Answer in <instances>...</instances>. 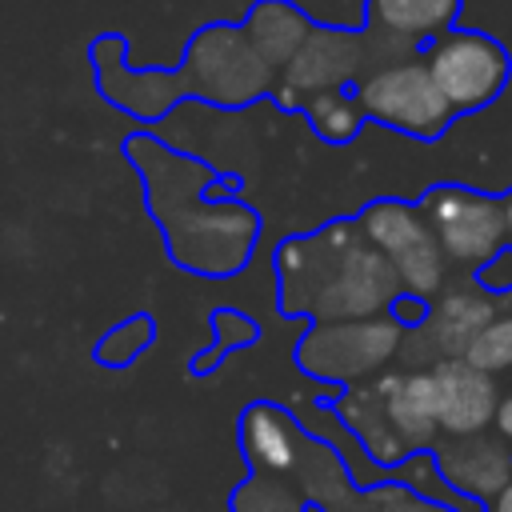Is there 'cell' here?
<instances>
[{"mask_svg":"<svg viewBox=\"0 0 512 512\" xmlns=\"http://www.w3.org/2000/svg\"><path fill=\"white\" fill-rule=\"evenodd\" d=\"M124 156L144 180V200L164 232L172 264L208 280H224L252 260L260 212L236 196H208V188L220 180L208 160H196L152 132H132L124 140Z\"/></svg>","mask_w":512,"mask_h":512,"instance_id":"obj_1","label":"cell"},{"mask_svg":"<svg viewBox=\"0 0 512 512\" xmlns=\"http://www.w3.org/2000/svg\"><path fill=\"white\" fill-rule=\"evenodd\" d=\"M276 308L312 324L384 316L400 296L392 264L368 244L356 216L320 224L276 244Z\"/></svg>","mask_w":512,"mask_h":512,"instance_id":"obj_2","label":"cell"},{"mask_svg":"<svg viewBox=\"0 0 512 512\" xmlns=\"http://www.w3.org/2000/svg\"><path fill=\"white\" fill-rule=\"evenodd\" d=\"M176 76L184 84V96L216 108H248L260 96H272L276 84V72L252 48L244 28L224 20H212L200 32H192Z\"/></svg>","mask_w":512,"mask_h":512,"instance_id":"obj_3","label":"cell"},{"mask_svg":"<svg viewBox=\"0 0 512 512\" xmlns=\"http://www.w3.org/2000/svg\"><path fill=\"white\" fill-rule=\"evenodd\" d=\"M404 328L384 312L368 320H336V324H308L296 340V368L320 384L352 388L364 384L400 356Z\"/></svg>","mask_w":512,"mask_h":512,"instance_id":"obj_4","label":"cell"},{"mask_svg":"<svg viewBox=\"0 0 512 512\" xmlns=\"http://www.w3.org/2000/svg\"><path fill=\"white\" fill-rule=\"evenodd\" d=\"M356 224L368 236V244L392 264L400 292L432 304L448 288V260H444L420 204L384 196V200L364 204L356 212Z\"/></svg>","mask_w":512,"mask_h":512,"instance_id":"obj_5","label":"cell"},{"mask_svg":"<svg viewBox=\"0 0 512 512\" xmlns=\"http://www.w3.org/2000/svg\"><path fill=\"white\" fill-rule=\"evenodd\" d=\"M364 120H376L392 132L416 136V140H440L452 124V108L440 96L424 56H408L396 64H380L364 72L352 88Z\"/></svg>","mask_w":512,"mask_h":512,"instance_id":"obj_6","label":"cell"},{"mask_svg":"<svg viewBox=\"0 0 512 512\" xmlns=\"http://www.w3.org/2000/svg\"><path fill=\"white\" fill-rule=\"evenodd\" d=\"M420 212L448 260V268L476 276L488 260H496L508 248L504 204L488 192H476L468 184H432L420 196Z\"/></svg>","mask_w":512,"mask_h":512,"instance_id":"obj_7","label":"cell"},{"mask_svg":"<svg viewBox=\"0 0 512 512\" xmlns=\"http://www.w3.org/2000/svg\"><path fill=\"white\" fill-rule=\"evenodd\" d=\"M420 56L456 116L480 112L492 100H500V92L508 88V76H512L508 48L496 36L476 32V28H452L440 40H432Z\"/></svg>","mask_w":512,"mask_h":512,"instance_id":"obj_8","label":"cell"},{"mask_svg":"<svg viewBox=\"0 0 512 512\" xmlns=\"http://www.w3.org/2000/svg\"><path fill=\"white\" fill-rule=\"evenodd\" d=\"M372 48L364 32L340 28V24H312L308 40L296 48V56L276 72L272 100L280 108H300L308 96L320 92H344L364 72H372Z\"/></svg>","mask_w":512,"mask_h":512,"instance_id":"obj_9","label":"cell"},{"mask_svg":"<svg viewBox=\"0 0 512 512\" xmlns=\"http://www.w3.org/2000/svg\"><path fill=\"white\" fill-rule=\"evenodd\" d=\"M496 312H500V300L488 296L476 280L452 284L428 304L424 324L404 332L396 360H404V368H412V372H424L440 360H464L468 344L480 336L484 324L496 320Z\"/></svg>","mask_w":512,"mask_h":512,"instance_id":"obj_10","label":"cell"},{"mask_svg":"<svg viewBox=\"0 0 512 512\" xmlns=\"http://www.w3.org/2000/svg\"><path fill=\"white\" fill-rule=\"evenodd\" d=\"M88 60H92V76H96L100 96L112 108L140 120V124H160L180 100H188L176 72H168V68H132L128 64V40L120 32L96 36L88 44Z\"/></svg>","mask_w":512,"mask_h":512,"instance_id":"obj_11","label":"cell"},{"mask_svg":"<svg viewBox=\"0 0 512 512\" xmlns=\"http://www.w3.org/2000/svg\"><path fill=\"white\" fill-rule=\"evenodd\" d=\"M432 380V412L440 436H476L496 420V376L472 368L468 360H440L428 368Z\"/></svg>","mask_w":512,"mask_h":512,"instance_id":"obj_12","label":"cell"},{"mask_svg":"<svg viewBox=\"0 0 512 512\" xmlns=\"http://www.w3.org/2000/svg\"><path fill=\"white\" fill-rule=\"evenodd\" d=\"M432 460L440 480L472 504L492 500L512 480V448L492 428L476 436H440L432 444Z\"/></svg>","mask_w":512,"mask_h":512,"instance_id":"obj_13","label":"cell"},{"mask_svg":"<svg viewBox=\"0 0 512 512\" xmlns=\"http://www.w3.org/2000/svg\"><path fill=\"white\" fill-rule=\"evenodd\" d=\"M308 436L312 432L288 408H280L272 400L248 404L240 412V424H236V440H240V452L248 460V472L280 476V480H292Z\"/></svg>","mask_w":512,"mask_h":512,"instance_id":"obj_14","label":"cell"},{"mask_svg":"<svg viewBox=\"0 0 512 512\" xmlns=\"http://www.w3.org/2000/svg\"><path fill=\"white\" fill-rule=\"evenodd\" d=\"M460 16V0H364V32L408 48L424 52L432 40L452 32Z\"/></svg>","mask_w":512,"mask_h":512,"instance_id":"obj_15","label":"cell"},{"mask_svg":"<svg viewBox=\"0 0 512 512\" xmlns=\"http://www.w3.org/2000/svg\"><path fill=\"white\" fill-rule=\"evenodd\" d=\"M372 384H376L380 404L388 412V424L400 436V444L408 448V456L432 452V444L440 440V428H436V412H432V380H428V368L424 372L392 368V372L372 376Z\"/></svg>","mask_w":512,"mask_h":512,"instance_id":"obj_16","label":"cell"},{"mask_svg":"<svg viewBox=\"0 0 512 512\" xmlns=\"http://www.w3.org/2000/svg\"><path fill=\"white\" fill-rule=\"evenodd\" d=\"M244 36L252 40V48L264 56V64L272 72H280L296 48L308 40L312 32V20L304 16V8H296L292 0H256L244 16Z\"/></svg>","mask_w":512,"mask_h":512,"instance_id":"obj_17","label":"cell"},{"mask_svg":"<svg viewBox=\"0 0 512 512\" xmlns=\"http://www.w3.org/2000/svg\"><path fill=\"white\" fill-rule=\"evenodd\" d=\"M292 484H296L300 500L308 504V512H332L356 488V480H352V472L344 464V452L332 448L320 436H308L304 456H300V464L292 472Z\"/></svg>","mask_w":512,"mask_h":512,"instance_id":"obj_18","label":"cell"},{"mask_svg":"<svg viewBox=\"0 0 512 512\" xmlns=\"http://www.w3.org/2000/svg\"><path fill=\"white\" fill-rule=\"evenodd\" d=\"M300 112L308 116L312 132L324 140V144H352L364 128V112L356 104V96L344 88V92H320V96H308L300 104Z\"/></svg>","mask_w":512,"mask_h":512,"instance_id":"obj_19","label":"cell"},{"mask_svg":"<svg viewBox=\"0 0 512 512\" xmlns=\"http://www.w3.org/2000/svg\"><path fill=\"white\" fill-rule=\"evenodd\" d=\"M256 340H260V324H256L252 316H244V312H236V308H216V312H212V344H208L200 356L188 360V372L208 376L224 356H232L236 348H248V344H256Z\"/></svg>","mask_w":512,"mask_h":512,"instance_id":"obj_20","label":"cell"},{"mask_svg":"<svg viewBox=\"0 0 512 512\" xmlns=\"http://www.w3.org/2000/svg\"><path fill=\"white\" fill-rule=\"evenodd\" d=\"M228 512H308V504L300 500V492H296L292 480L248 472V476L232 488Z\"/></svg>","mask_w":512,"mask_h":512,"instance_id":"obj_21","label":"cell"},{"mask_svg":"<svg viewBox=\"0 0 512 512\" xmlns=\"http://www.w3.org/2000/svg\"><path fill=\"white\" fill-rule=\"evenodd\" d=\"M152 336H156V320H152L148 312H132L128 320L112 324V328L96 340L92 360L104 364V368H128L132 360H140V352H148Z\"/></svg>","mask_w":512,"mask_h":512,"instance_id":"obj_22","label":"cell"},{"mask_svg":"<svg viewBox=\"0 0 512 512\" xmlns=\"http://www.w3.org/2000/svg\"><path fill=\"white\" fill-rule=\"evenodd\" d=\"M464 360L488 376L512 372V312H496V320L484 324L480 336L468 344Z\"/></svg>","mask_w":512,"mask_h":512,"instance_id":"obj_23","label":"cell"},{"mask_svg":"<svg viewBox=\"0 0 512 512\" xmlns=\"http://www.w3.org/2000/svg\"><path fill=\"white\" fill-rule=\"evenodd\" d=\"M472 280H476L488 296H496V300H500V296H508V292H512V252L504 248V252H500L496 260H488Z\"/></svg>","mask_w":512,"mask_h":512,"instance_id":"obj_24","label":"cell"},{"mask_svg":"<svg viewBox=\"0 0 512 512\" xmlns=\"http://www.w3.org/2000/svg\"><path fill=\"white\" fill-rule=\"evenodd\" d=\"M388 316H392V320H396L404 332H412V328H420V324H424V316H428V300H416V296L400 292V296L392 300Z\"/></svg>","mask_w":512,"mask_h":512,"instance_id":"obj_25","label":"cell"},{"mask_svg":"<svg viewBox=\"0 0 512 512\" xmlns=\"http://www.w3.org/2000/svg\"><path fill=\"white\" fill-rule=\"evenodd\" d=\"M492 432L512 448V392H504V396H500V404H496V420H492Z\"/></svg>","mask_w":512,"mask_h":512,"instance_id":"obj_26","label":"cell"},{"mask_svg":"<svg viewBox=\"0 0 512 512\" xmlns=\"http://www.w3.org/2000/svg\"><path fill=\"white\" fill-rule=\"evenodd\" d=\"M484 512H512V480H508L492 500H484Z\"/></svg>","mask_w":512,"mask_h":512,"instance_id":"obj_27","label":"cell"},{"mask_svg":"<svg viewBox=\"0 0 512 512\" xmlns=\"http://www.w3.org/2000/svg\"><path fill=\"white\" fill-rule=\"evenodd\" d=\"M500 204H504V236H508V252H512V188L500 196Z\"/></svg>","mask_w":512,"mask_h":512,"instance_id":"obj_28","label":"cell"},{"mask_svg":"<svg viewBox=\"0 0 512 512\" xmlns=\"http://www.w3.org/2000/svg\"><path fill=\"white\" fill-rule=\"evenodd\" d=\"M500 312H512V292H508V296H500Z\"/></svg>","mask_w":512,"mask_h":512,"instance_id":"obj_29","label":"cell"}]
</instances>
